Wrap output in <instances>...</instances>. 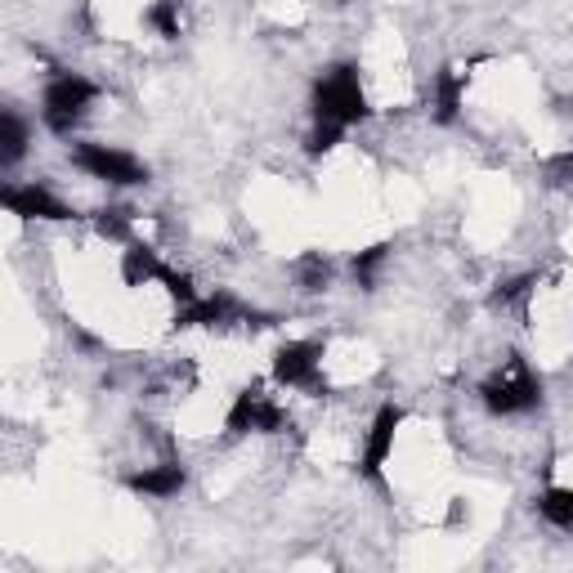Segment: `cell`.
<instances>
[{"mask_svg":"<svg viewBox=\"0 0 573 573\" xmlns=\"http://www.w3.org/2000/svg\"><path fill=\"white\" fill-rule=\"evenodd\" d=\"M538 516L560 533H573V488H547L538 498Z\"/></svg>","mask_w":573,"mask_h":573,"instance_id":"cell-14","label":"cell"},{"mask_svg":"<svg viewBox=\"0 0 573 573\" xmlns=\"http://www.w3.org/2000/svg\"><path fill=\"white\" fill-rule=\"evenodd\" d=\"M399 426H403V407H399V403H381L376 417H372V426H368L363 457H359V475H363V479L381 484V470H385V461H390V453H394V431H399Z\"/></svg>","mask_w":573,"mask_h":573,"instance_id":"cell-8","label":"cell"},{"mask_svg":"<svg viewBox=\"0 0 573 573\" xmlns=\"http://www.w3.org/2000/svg\"><path fill=\"white\" fill-rule=\"evenodd\" d=\"M184 484H189V470L180 461H161V466H144L126 475V488L144 498H176L184 494Z\"/></svg>","mask_w":573,"mask_h":573,"instance_id":"cell-10","label":"cell"},{"mask_svg":"<svg viewBox=\"0 0 573 573\" xmlns=\"http://www.w3.org/2000/svg\"><path fill=\"white\" fill-rule=\"evenodd\" d=\"M390 252H394L390 242H376V247H368V252H359V256H354V265H350V269H354V283H359L363 291H372V287H376V269L390 261Z\"/></svg>","mask_w":573,"mask_h":573,"instance_id":"cell-17","label":"cell"},{"mask_svg":"<svg viewBox=\"0 0 573 573\" xmlns=\"http://www.w3.org/2000/svg\"><path fill=\"white\" fill-rule=\"evenodd\" d=\"M533 287H538V274H520V278H507V283H498V287H494V296H488V305H494V309H511V305H524V300L533 296Z\"/></svg>","mask_w":573,"mask_h":573,"instance_id":"cell-18","label":"cell"},{"mask_svg":"<svg viewBox=\"0 0 573 573\" xmlns=\"http://www.w3.org/2000/svg\"><path fill=\"white\" fill-rule=\"evenodd\" d=\"M144 23L161 41H180V0H152V6L144 10Z\"/></svg>","mask_w":573,"mask_h":573,"instance_id":"cell-15","label":"cell"},{"mask_svg":"<svg viewBox=\"0 0 573 573\" xmlns=\"http://www.w3.org/2000/svg\"><path fill=\"white\" fill-rule=\"evenodd\" d=\"M296 283H300V291H322L327 283H332V261H327L322 252H305L296 261Z\"/></svg>","mask_w":573,"mask_h":573,"instance_id":"cell-16","label":"cell"},{"mask_svg":"<svg viewBox=\"0 0 573 573\" xmlns=\"http://www.w3.org/2000/svg\"><path fill=\"white\" fill-rule=\"evenodd\" d=\"M130 224H135V215L126 206H108V211L95 215L99 237H113V242H130Z\"/></svg>","mask_w":573,"mask_h":573,"instance_id":"cell-19","label":"cell"},{"mask_svg":"<svg viewBox=\"0 0 573 573\" xmlns=\"http://www.w3.org/2000/svg\"><path fill=\"white\" fill-rule=\"evenodd\" d=\"M99 99V86L86 81L81 72H59L45 81V95H41V121L54 130V135H72L81 121H86L91 104Z\"/></svg>","mask_w":573,"mask_h":573,"instance_id":"cell-3","label":"cell"},{"mask_svg":"<svg viewBox=\"0 0 573 573\" xmlns=\"http://www.w3.org/2000/svg\"><path fill=\"white\" fill-rule=\"evenodd\" d=\"M229 322H247V327H269V314L237 305L229 291L215 296H198L193 305L176 309V327H229Z\"/></svg>","mask_w":573,"mask_h":573,"instance_id":"cell-7","label":"cell"},{"mask_svg":"<svg viewBox=\"0 0 573 573\" xmlns=\"http://www.w3.org/2000/svg\"><path fill=\"white\" fill-rule=\"evenodd\" d=\"M161 283H167V291H171V300H176L180 309L198 300V287H193V278H189V274H176V269H161Z\"/></svg>","mask_w":573,"mask_h":573,"instance_id":"cell-21","label":"cell"},{"mask_svg":"<svg viewBox=\"0 0 573 573\" xmlns=\"http://www.w3.org/2000/svg\"><path fill=\"white\" fill-rule=\"evenodd\" d=\"M161 256L148 247V242H126L121 252V283L126 287H148V283H161Z\"/></svg>","mask_w":573,"mask_h":573,"instance_id":"cell-12","label":"cell"},{"mask_svg":"<svg viewBox=\"0 0 573 573\" xmlns=\"http://www.w3.org/2000/svg\"><path fill=\"white\" fill-rule=\"evenodd\" d=\"M479 403H484L494 417L533 413V407H542V376H538L520 354H511L507 368H498L494 376L479 385Z\"/></svg>","mask_w":573,"mask_h":573,"instance_id":"cell-2","label":"cell"},{"mask_svg":"<svg viewBox=\"0 0 573 573\" xmlns=\"http://www.w3.org/2000/svg\"><path fill=\"white\" fill-rule=\"evenodd\" d=\"M72 167L86 171L91 180L117 184V189L148 184V167H144V161L130 157V152H121V148H108V144H72Z\"/></svg>","mask_w":573,"mask_h":573,"instance_id":"cell-5","label":"cell"},{"mask_svg":"<svg viewBox=\"0 0 573 573\" xmlns=\"http://www.w3.org/2000/svg\"><path fill=\"white\" fill-rule=\"evenodd\" d=\"M368 95H363V81L354 63H332L318 81H314V121L327 126H359L368 121Z\"/></svg>","mask_w":573,"mask_h":573,"instance_id":"cell-1","label":"cell"},{"mask_svg":"<svg viewBox=\"0 0 573 573\" xmlns=\"http://www.w3.org/2000/svg\"><path fill=\"white\" fill-rule=\"evenodd\" d=\"M466 81H470V72H461V67H439L435 72V121L439 126H453L461 117Z\"/></svg>","mask_w":573,"mask_h":573,"instance_id":"cell-11","label":"cell"},{"mask_svg":"<svg viewBox=\"0 0 573 573\" xmlns=\"http://www.w3.org/2000/svg\"><path fill=\"white\" fill-rule=\"evenodd\" d=\"M224 431L229 435H283V431H291V417L261 381H252L237 390L229 417H224Z\"/></svg>","mask_w":573,"mask_h":573,"instance_id":"cell-4","label":"cell"},{"mask_svg":"<svg viewBox=\"0 0 573 573\" xmlns=\"http://www.w3.org/2000/svg\"><path fill=\"white\" fill-rule=\"evenodd\" d=\"M274 381L283 390L327 394V381H322V341H287L274 354Z\"/></svg>","mask_w":573,"mask_h":573,"instance_id":"cell-6","label":"cell"},{"mask_svg":"<svg viewBox=\"0 0 573 573\" xmlns=\"http://www.w3.org/2000/svg\"><path fill=\"white\" fill-rule=\"evenodd\" d=\"M341 135H346V126H327V121H314V130H309L305 148H309L314 157H322V152H332V148L341 144Z\"/></svg>","mask_w":573,"mask_h":573,"instance_id":"cell-20","label":"cell"},{"mask_svg":"<svg viewBox=\"0 0 573 573\" xmlns=\"http://www.w3.org/2000/svg\"><path fill=\"white\" fill-rule=\"evenodd\" d=\"M0 202H6V211L19 220H54V224L72 220V206L63 198H54L45 184H10Z\"/></svg>","mask_w":573,"mask_h":573,"instance_id":"cell-9","label":"cell"},{"mask_svg":"<svg viewBox=\"0 0 573 573\" xmlns=\"http://www.w3.org/2000/svg\"><path fill=\"white\" fill-rule=\"evenodd\" d=\"M23 152H28V121L14 108H6L0 113V161L14 167V161H23Z\"/></svg>","mask_w":573,"mask_h":573,"instance_id":"cell-13","label":"cell"}]
</instances>
